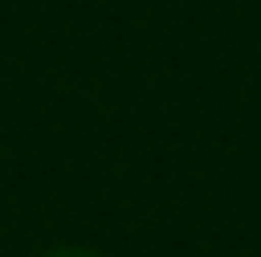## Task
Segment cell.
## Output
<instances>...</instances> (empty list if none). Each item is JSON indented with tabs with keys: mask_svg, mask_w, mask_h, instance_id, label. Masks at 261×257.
Wrapping results in <instances>:
<instances>
[{
	"mask_svg": "<svg viewBox=\"0 0 261 257\" xmlns=\"http://www.w3.org/2000/svg\"><path fill=\"white\" fill-rule=\"evenodd\" d=\"M43 257H99V253H90V249H51Z\"/></svg>",
	"mask_w": 261,
	"mask_h": 257,
	"instance_id": "1",
	"label": "cell"
}]
</instances>
